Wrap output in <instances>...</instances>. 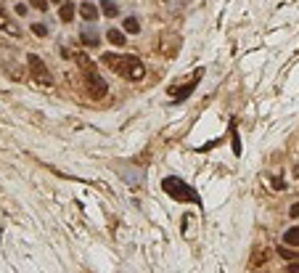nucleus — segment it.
<instances>
[{
	"mask_svg": "<svg viewBox=\"0 0 299 273\" xmlns=\"http://www.w3.org/2000/svg\"><path fill=\"white\" fill-rule=\"evenodd\" d=\"M230 133H233V151L241 154V143H238V133H236V125H230Z\"/></svg>",
	"mask_w": 299,
	"mask_h": 273,
	"instance_id": "15",
	"label": "nucleus"
},
{
	"mask_svg": "<svg viewBox=\"0 0 299 273\" xmlns=\"http://www.w3.org/2000/svg\"><path fill=\"white\" fill-rule=\"evenodd\" d=\"M106 40L112 42V45H125V32L122 29H109L106 32Z\"/></svg>",
	"mask_w": 299,
	"mask_h": 273,
	"instance_id": "11",
	"label": "nucleus"
},
{
	"mask_svg": "<svg viewBox=\"0 0 299 273\" xmlns=\"http://www.w3.org/2000/svg\"><path fill=\"white\" fill-rule=\"evenodd\" d=\"M24 13H27V5H24V3H16V16H24Z\"/></svg>",
	"mask_w": 299,
	"mask_h": 273,
	"instance_id": "18",
	"label": "nucleus"
},
{
	"mask_svg": "<svg viewBox=\"0 0 299 273\" xmlns=\"http://www.w3.org/2000/svg\"><path fill=\"white\" fill-rule=\"evenodd\" d=\"M32 5L37 8V11H48V0H29Z\"/></svg>",
	"mask_w": 299,
	"mask_h": 273,
	"instance_id": "16",
	"label": "nucleus"
},
{
	"mask_svg": "<svg viewBox=\"0 0 299 273\" xmlns=\"http://www.w3.org/2000/svg\"><path fill=\"white\" fill-rule=\"evenodd\" d=\"M0 29H5V32H11V35H19V29L13 27L11 21H8V16H5V11H3V5H0Z\"/></svg>",
	"mask_w": 299,
	"mask_h": 273,
	"instance_id": "13",
	"label": "nucleus"
},
{
	"mask_svg": "<svg viewBox=\"0 0 299 273\" xmlns=\"http://www.w3.org/2000/svg\"><path fill=\"white\" fill-rule=\"evenodd\" d=\"M286 273H299V263H292V266L286 268Z\"/></svg>",
	"mask_w": 299,
	"mask_h": 273,
	"instance_id": "19",
	"label": "nucleus"
},
{
	"mask_svg": "<svg viewBox=\"0 0 299 273\" xmlns=\"http://www.w3.org/2000/svg\"><path fill=\"white\" fill-rule=\"evenodd\" d=\"M281 255H284L286 260H292V258H297V255H294L292 250H286V247H281Z\"/></svg>",
	"mask_w": 299,
	"mask_h": 273,
	"instance_id": "17",
	"label": "nucleus"
},
{
	"mask_svg": "<svg viewBox=\"0 0 299 273\" xmlns=\"http://www.w3.org/2000/svg\"><path fill=\"white\" fill-rule=\"evenodd\" d=\"M201 74H204V69H199V72H196L188 85H180V88H175V85H172V88H169V96H172L175 101H183V98H188V96H191V93H193V88H196V85H199Z\"/></svg>",
	"mask_w": 299,
	"mask_h": 273,
	"instance_id": "5",
	"label": "nucleus"
},
{
	"mask_svg": "<svg viewBox=\"0 0 299 273\" xmlns=\"http://www.w3.org/2000/svg\"><path fill=\"white\" fill-rule=\"evenodd\" d=\"M284 244H286V247H299V226H292V228L284 234Z\"/></svg>",
	"mask_w": 299,
	"mask_h": 273,
	"instance_id": "9",
	"label": "nucleus"
},
{
	"mask_svg": "<svg viewBox=\"0 0 299 273\" xmlns=\"http://www.w3.org/2000/svg\"><path fill=\"white\" fill-rule=\"evenodd\" d=\"M122 29L127 32V35H138V32H141V21L135 19V16H127V19L122 21Z\"/></svg>",
	"mask_w": 299,
	"mask_h": 273,
	"instance_id": "8",
	"label": "nucleus"
},
{
	"mask_svg": "<svg viewBox=\"0 0 299 273\" xmlns=\"http://www.w3.org/2000/svg\"><path fill=\"white\" fill-rule=\"evenodd\" d=\"M101 11H104V16H109V19L119 16V8H117L114 0H101Z\"/></svg>",
	"mask_w": 299,
	"mask_h": 273,
	"instance_id": "10",
	"label": "nucleus"
},
{
	"mask_svg": "<svg viewBox=\"0 0 299 273\" xmlns=\"http://www.w3.org/2000/svg\"><path fill=\"white\" fill-rule=\"evenodd\" d=\"M74 11H77L74 3H61V21H64V24H69V21L74 19Z\"/></svg>",
	"mask_w": 299,
	"mask_h": 273,
	"instance_id": "12",
	"label": "nucleus"
},
{
	"mask_svg": "<svg viewBox=\"0 0 299 273\" xmlns=\"http://www.w3.org/2000/svg\"><path fill=\"white\" fill-rule=\"evenodd\" d=\"M80 40H82L88 48H98V45H101V35H98V32H93V29L80 32Z\"/></svg>",
	"mask_w": 299,
	"mask_h": 273,
	"instance_id": "7",
	"label": "nucleus"
},
{
	"mask_svg": "<svg viewBox=\"0 0 299 273\" xmlns=\"http://www.w3.org/2000/svg\"><path fill=\"white\" fill-rule=\"evenodd\" d=\"M104 64L109 66L112 72L122 74L127 80H143L146 77V66L138 56H119V53H104Z\"/></svg>",
	"mask_w": 299,
	"mask_h": 273,
	"instance_id": "1",
	"label": "nucleus"
},
{
	"mask_svg": "<svg viewBox=\"0 0 299 273\" xmlns=\"http://www.w3.org/2000/svg\"><path fill=\"white\" fill-rule=\"evenodd\" d=\"M292 218H299V204H294V207H292Z\"/></svg>",
	"mask_w": 299,
	"mask_h": 273,
	"instance_id": "20",
	"label": "nucleus"
},
{
	"mask_svg": "<svg viewBox=\"0 0 299 273\" xmlns=\"http://www.w3.org/2000/svg\"><path fill=\"white\" fill-rule=\"evenodd\" d=\"M32 35H37V37H45L48 35V27H45V24H32Z\"/></svg>",
	"mask_w": 299,
	"mask_h": 273,
	"instance_id": "14",
	"label": "nucleus"
},
{
	"mask_svg": "<svg viewBox=\"0 0 299 273\" xmlns=\"http://www.w3.org/2000/svg\"><path fill=\"white\" fill-rule=\"evenodd\" d=\"M80 16L85 21H96L98 19V5L96 3H82L80 5Z\"/></svg>",
	"mask_w": 299,
	"mask_h": 273,
	"instance_id": "6",
	"label": "nucleus"
},
{
	"mask_svg": "<svg viewBox=\"0 0 299 273\" xmlns=\"http://www.w3.org/2000/svg\"><path fill=\"white\" fill-rule=\"evenodd\" d=\"M161 189H164V194L169 196V199L175 202H191V204H201V196L196 194L191 186H188L183 178L177 175H167L164 181H161Z\"/></svg>",
	"mask_w": 299,
	"mask_h": 273,
	"instance_id": "3",
	"label": "nucleus"
},
{
	"mask_svg": "<svg viewBox=\"0 0 299 273\" xmlns=\"http://www.w3.org/2000/svg\"><path fill=\"white\" fill-rule=\"evenodd\" d=\"M27 64H29L32 77H35L37 82H42V85H53V74L48 72L45 61H42V58H40L37 53H27Z\"/></svg>",
	"mask_w": 299,
	"mask_h": 273,
	"instance_id": "4",
	"label": "nucleus"
},
{
	"mask_svg": "<svg viewBox=\"0 0 299 273\" xmlns=\"http://www.w3.org/2000/svg\"><path fill=\"white\" fill-rule=\"evenodd\" d=\"M77 64L82 66V85H85V93H88L90 98H104L106 90H109V85H106V80L98 74V69H96V66H93L82 53L77 56Z\"/></svg>",
	"mask_w": 299,
	"mask_h": 273,
	"instance_id": "2",
	"label": "nucleus"
},
{
	"mask_svg": "<svg viewBox=\"0 0 299 273\" xmlns=\"http://www.w3.org/2000/svg\"><path fill=\"white\" fill-rule=\"evenodd\" d=\"M50 3H64V0H50Z\"/></svg>",
	"mask_w": 299,
	"mask_h": 273,
	"instance_id": "21",
	"label": "nucleus"
}]
</instances>
